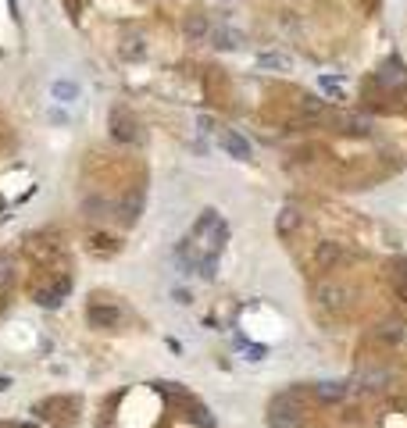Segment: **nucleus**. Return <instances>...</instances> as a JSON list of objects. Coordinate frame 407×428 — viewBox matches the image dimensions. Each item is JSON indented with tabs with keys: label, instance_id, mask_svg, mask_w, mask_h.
I'll list each match as a JSON object with an SVG mask.
<instances>
[{
	"label": "nucleus",
	"instance_id": "nucleus-1",
	"mask_svg": "<svg viewBox=\"0 0 407 428\" xmlns=\"http://www.w3.org/2000/svg\"><path fill=\"white\" fill-rule=\"evenodd\" d=\"M304 414H307L304 392L300 389H286V392H279L268 403V428H304V421H307Z\"/></svg>",
	"mask_w": 407,
	"mask_h": 428
},
{
	"label": "nucleus",
	"instance_id": "nucleus-2",
	"mask_svg": "<svg viewBox=\"0 0 407 428\" xmlns=\"http://www.w3.org/2000/svg\"><path fill=\"white\" fill-rule=\"evenodd\" d=\"M75 410H79V403L68 400V396H47V400H40V403L33 407V414H36L40 421L58 424V428L72 424V421H75Z\"/></svg>",
	"mask_w": 407,
	"mask_h": 428
},
{
	"label": "nucleus",
	"instance_id": "nucleus-3",
	"mask_svg": "<svg viewBox=\"0 0 407 428\" xmlns=\"http://www.w3.org/2000/svg\"><path fill=\"white\" fill-rule=\"evenodd\" d=\"M111 136H115L118 143H139V139H143V129H139V122H136L132 111L115 107V111H111Z\"/></svg>",
	"mask_w": 407,
	"mask_h": 428
},
{
	"label": "nucleus",
	"instance_id": "nucleus-4",
	"mask_svg": "<svg viewBox=\"0 0 407 428\" xmlns=\"http://www.w3.org/2000/svg\"><path fill=\"white\" fill-rule=\"evenodd\" d=\"M354 254L343 247V243H332V240H325V243H318V250H314V268L318 272H336L339 264H347Z\"/></svg>",
	"mask_w": 407,
	"mask_h": 428
},
{
	"label": "nucleus",
	"instance_id": "nucleus-5",
	"mask_svg": "<svg viewBox=\"0 0 407 428\" xmlns=\"http://www.w3.org/2000/svg\"><path fill=\"white\" fill-rule=\"evenodd\" d=\"M314 296H318V307H322V311H332V314H343V311H347V289H343L339 282H322V286L314 289Z\"/></svg>",
	"mask_w": 407,
	"mask_h": 428
},
{
	"label": "nucleus",
	"instance_id": "nucleus-6",
	"mask_svg": "<svg viewBox=\"0 0 407 428\" xmlns=\"http://www.w3.org/2000/svg\"><path fill=\"white\" fill-rule=\"evenodd\" d=\"M86 318H90V325H93V328H118L122 311H118V307H111V304H90Z\"/></svg>",
	"mask_w": 407,
	"mask_h": 428
},
{
	"label": "nucleus",
	"instance_id": "nucleus-7",
	"mask_svg": "<svg viewBox=\"0 0 407 428\" xmlns=\"http://www.w3.org/2000/svg\"><path fill=\"white\" fill-rule=\"evenodd\" d=\"M68 293H72V279H58L54 286L36 289V304H40V307H47V311H54V307H58Z\"/></svg>",
	"mask_w": 407,
	"mask_h": 428
},
{
	"label": "nucleus",
	"instance_id": "nucleus-8",
	"mask_svg": "<svg viewBox=\"0 0 407 428\" xmlns=\"http://www.w3.org/2000/svg\"><path fill=\"white\" fill-rule=\"evenodd\" d=\"M218 139H222V146L229 150V157H236V161H250V143H247L240 132L222 129V132H218Z\"/></svg>",
	"mask_w": 407,
	"mask_h": 428
},
{
	"label": "nucleus",
	"instance_id": "nucleus-9",
	"mask_svg": "<svg viewBox=\"0 0 407 428\" xmlns=\"http://www.w3.org/2000/svg\"><path fill=\"white\" fill-rule=\"evenodd\" d=\"M311 392H314L318 403H339V400H347L350 385H347V382H318Z\"/></svg>",
	"mask_w": 407,
	"mask_h": 428
},
{
	"label": "nucleus",
	"instance_id": "nucleus-10",
	"mask_svg": "<svg viewBox=\"0 0 407 428\" xmlns=\"http://www.w3.org/2000/svg\"><path fill=\"white\" fill-rule=\"evenodd\" d=\"M139 210H143V189H132L129 196H122V203H118V218H122L125 225H132V222L139 218Z\"/></svg>",
	"mask_w": 407,
	"mask_h": 428
},
{
	"label": "nucleus",
	"instance_id": "nucleus-11",
	"mask_svg": "<svg viewBox=\"0 0 407 428\" xmlns=\"http://www.w3.org/2000/svg\"><path fill=\"white\" fill-rule=\"evenodd\" d=\"M389 279H393V293H396V300L407 304V257H396V261L389 264Z\"/></svg>",
	"mask_w": 407,
	"mask_h": 428
},
{
	"label": "nucleus",
	"instance_id": "nucleus-12",
	"mask_svg": "<svg viewBox=\"0 0 407 428\" xmlns=\"http://www.w3.org/2000/svg\"><path fill=\"white\" fill-rule=\"evenodd\" d=\"M300 222H304V218H300L297 207H282L279 218H275V229H279V236H293V229H297Z\"/></svg>",
	"mask_w": 407,
	"mask_h": 428
},
{
	"label": "nucleus",
	"instance_id": "nucleus-13",
	"mask_svg": "<svg viewBox=\"0 0 407 428\" xmlns=\"http://www.w3.org/2000/svg\"><path fill=\"white\" fill-rule=\"evenodd\" d=\"M211 40H215V47H218V50H236V47L243 43V36H240L236 29H215V33H211Z\"/></svg>",
	"mask_w": 407,
	"mask_h": 428
},
{
	"label": "nucleus",
	"instance_id": "nucleus-14",
	"mask_svg": "<svg viewBox=\"0 0 407 428\" xmlns=\"http://www.w3.org/2000/svg\"><path fill=\"white\" fill-rule=\"evenodd\" d=\"M143 54H147L143 36H139V33H129V36L122 40V58H125V61H136V58H143Z\"/></svg>",
	"mask_w": 407,
	"mask_h": 428
},
{
	"label": "nucleus",
	"instance_id": "nucleus-15",
	"mask_svg": "<svg viewBox=\"0 0 407 428\" xmlns=\"http://www.w3.org/2000/svg\"><path fill=\"white\" fill-rule=\"evenodd\" d=\"M375 339H382V343H400L403 339V321H382L379 328H375Z\"/></svg>",
	"mask_w": 407,
	"mask_h": 428
},
{
	"label": "nucleus",
	"instance_id": "nucleus-16",
	"mask_svg": "<svg viewBox=\"0 0 407 428\" xmlns=\"http://www.w3.org/2000/svg\"><path fill=\"white\" fill-rule=\"evenodd\" d=\"M258 65H261V68H275V72H290V68H293V61H290L286 54H275V50L261 54V58H258Z\"/></svg>",
	"mask_w": 407,
	"mask_h": 428
},
{
	"label": "nucleus",
	"instance_id": "nucleus-17",
	"mask_svg": "<svg viewBox=\"0 0 407 428\" xmlns=\"http://www.w3.org/2000/svg\"><path fill=\"white\" fill-rule=\"evenodd\" d=\"M182 29H186V36L200 40V36H208V18H204V15H189Z\"/></svg>",
	"mask_w": 407,
	"mask_h": 428
},
{
	"label": "nucleus",
	"instance_id": "nucleus-18",
	"mask_svg": "<svg viewBox=\"0 0 407 428\" xmlns=\"http://www.w3.org/2000/svg\"><path fill=\"white\" fill-rule=\"evenodd\" d=\"M54 97H58L61 104H72V100L79 97V82H65V79H58V82H54Z\"/></svg>",
	"mask_w": 407,
	"mask_h": 428
},
{
	"label": "nucleus",
	"instance_id": "nucleus-19",
	"mask_svg": "<svg viewBox=\"0 0 407 428\" xmlns=\"http://www.w3.org/2000/svg\"><path fill=\"white\" fill-rule=\"evenodd\" d=\"M11 282H15V264H11V257L0 254V289L11 286Z\"/></svg>",
	"mask_w": 407,
	"mask_h": 428
},
{
	"label": "nucleus",
	"instance_id": "nucleus-20",
	"mask_svg": "<svg viewBox=\"0 0 407 428\" xmlns=\"http://www.w3.org/2000/svg\"><path fill=\"white\" fill-rule=\"evenodd\" d=\"M86 214H90V218H104V214H107V200H100V196L93 200V196H90V200H86Z\"/></svg>",
	"mask_w": 407,
	"mask_h": 428
},
{
	"label": "nucleus",
	"instance_id": "nucleus-21",
	"mask_svg": "<svg viewBox=\"0 0 407 428\" xmlns=\"http://www.w3.org/2000/svg\"><path fill=\"white\" fill-rule=\"evenodd\" d=\"M8 385H11V382H8V378H0V389H8Z\"/></svg>",
	"mask_w": 407,
	"mask_h": 428
}]
</instances>
